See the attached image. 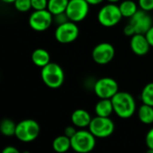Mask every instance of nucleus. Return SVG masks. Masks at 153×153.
<instances>
[{
    "instance_id": "28",
    "label": "nucleus",
    "mask_w": 153,
    "mask_h": 153,
    "mask_svg": "<svg viewBox=\"0 0 153 153\" xmlns=\"http://www.w3.org/2000/svg\"><path fill=\"white\" fill-rule=\"evenodd\" d=\"M76 132V128L74 126H68L64 130V134L66 136H68V138H71Z\"/></svg>"
},
{
    "instance_id": "3",
    "label": "nucleus",
    "mask_w": 153,
    "mask_h": 153,
    "mask_svg": "<svg viewBox=\"0 0 153 153\" xmlns=\"http://www.w3.org/2000/svg\"><path fill=\"white\" fill-rule=\"evenodd\" d=\"M71 149L78 153H89L96 147V137L90 131L80 130L70 138Z\"/></svg>"
},
{
    "instance_id": "17",
    "label": "nucleus",
    "mask_w": 153,
    "mask_h": 153,
    "mask_svg": "<svg viewBox=\"0 0 153 153\" xmlns=\"http://www.w3.org/2000/svg\"><path fill=\"white\" fill-rule=\"evenodd\" d=\"M52 148L57 153H65L71 148V140L68 136L60 135L56 137L52 141Z\"/></svg>"
},
{
    "instance_id": "26",
    "label": "nucleus",
    "mask_w": 153,
    "mask_h": 153,
    "mask_svg": "<svg viewBox=\"0 0 153 153\" xmlns=\"http://www.w3.org/2000/svg\"><path fill=\"white\" fill-rule=\"evenodd\" d=\"M145 142L148 149H153V128H151L146 134Z\"/></svg>"
},
{
    "instance_id": "35",
    "label": "nucleus",
    "mask_w": 153,
    "mask_h": 153,
    "mask_svg": "<svg viewBox=\"0 0 153 153\" xmlns=\"http://www.w3.org/2000/svg\"><path fill=\"white\" fill-rule=\"evenodd\" d=\"M24 153H30V152H28V151H27V152H24Z\"/></svg>"
},
{
    "instance_id": "27",
    "label": "nucleus",
    "mask_w": 153,
    "mask_h": 153,
    "mask_svg": "<svg viewBox=\"0 0 153 153\" xmlns=\"http://www.w3.org/2000/svg\"><path fill=\"white\" fill-rule=\"evenodd\" d=\"M123 33H124L126 36L131 37V36H133L136 33H135V30H134L133 26L129 23L128 25H126L124 26V28H123Z\"/></svg>"
},
{
    "instance_id": "6",
    "label": "nucleus",
    "mask_w": 153,
    "mask_h": 153,
    "mask_svg": "<svg viewBox=\"0 0 153 153\" xmlns=\"http://www.w3.org/2000/svg\"><path fill=\"white\" fill-rule=\"evenodd\" d=\"M90 132L96 138H107L114 131V123L109 117L96 116L92 118L88 126Z\"/></svg>"
},
{
    "instance_id": "16",
    "label": "nucleus",
    "mask_w": 153,
    "mask_h": 153,
    "mask_svg": "<svg viewBox=\"0 0 153 153\" xmlns=\"http://www.w3.org/2000/svg\"><path fill=\"white\" fill-rule=\"evenodd\" d=\"M95 112L97 116L109 117L114 112L112 100L111 99H100L95 106Z\"/></svg>"
},
{
    "instance_id": "14",
    "label": "nucleus",
    "mask_w": 153,
    "mask_h": 153,
    "mask_svg": "<svg viewBox=\"0 0 153 153\" xmlns=\"http://www.w3.org/2000/svg\"><path fill=\"white\" fill-rule=\"evenodd\" d=\"M92 120L89 113L84 109H76L71 114V122L75 127L86 128L88 127Z\"/></svg>"
},
{
    "instance_id": "22",
    "label": "nucleus",
    "mask_w": 153,
    "mask_h": 153,
    "mask_svg": "<svg viewBox=\"0 0 153 153\" xmlns=\"http://www.w3.org/2000/svg\"><path fill=\"white\" fill-rule=\"evenodd\" d=\"M140 98L143 104L153 106V82L148 83L142 88Z\"/></svg>"
},
{
    "instance_id": "20",
    "label": "nucleus",
    "mask_w": 153,
    "mask_h": 153,
    "mask_svg": "<svg viewBox=\"0 0 153 153\" xmlns=\"http://www.w3.org/2000/svg\"><path fill=\"white\" fill-rule=\"evenodd\" d=\"M123 17L131 18L139 9L137 4L132 0H124L119 6Z\"/></svg>"
},
{
    "instance_id": "23",
    "label": "nucleus",
    "mask_w": 153,
    "mask_h": 153,
    "mask_svg": "<svg viewBox=\"0 0 153 153\" xmlns=\"http://www.w3.org/2000/svg\"><path fill=\"white\" fill-rule=\"evenodd\" d=\"M13 5L15 8L21 13H25L28 12L30 9H32L31 0H16Z\"/></svg>"
},
{
    "instance_id": "29",
    "label": "nucleus",
    "mask_w": 153,
    "mask_h": 153,
    "mask_svg": "<svg viewBox=\"0 0 153 153\" xmlns=\"http://www.w3.org/2000/svg\"><path fill=\"white\" fill-rule=\"evenodd\" d=\"M1 153H21L20 150L14 146H7L3 149Z\"/></svg>"
},
{
    "instance_id": "21",
    "label": "nucleus",
    "mask_w": 153,
    "mask_h": 153,
    "mask_svg": "<svg viewBox=\"0 0 153 153\" xmlns=\"http://www.w3.org/2000/svg\"><path fill=\"white\" fill-rule=\"evenodd\" d=\"M16 129V124L11 119L6 118L0 122V132L4 136L7 137L15 136Z\"/></svg>"
},
{
    "instance_id": "18",
    "label": "nucleus",
    "mask_w": 153,
    "mask_h": 153,
    "mask_svg": "<svg viewBox=\"0 0 153 153\" xmlns=\"http://www.w3.org/2000/svg\"><path fill=\"white\" fill-rule=\"evenodd\" d=\"M69 0H48L47 9L52 14V16H57L66 12Z\"/></svg>"
},
{
    "instance_id": "10",
    "label": "nucleus",
    "mask_w": 153,
    "mask_h": 153,
    "mask_svg": "<svg viewBox=\"0 0 153 153\" xmlns=\"http://www.w3.org/2000/svg\"><path fill=\"white\" fill-rule=\"evenodd\" d=\"M94 91L100 99H111L119 91L118 84L112 78H102L96 82Z\"/></svg>"
},
{
    "instance_id": "15",
    "label": "nucleus",
    "mask_w": 153,
    "mask_h": 153,
    "mask_svg": "<svg viewBox=\"0 0 153 153\" xmlns=\"http://www.w3.org/2000/svg\"><path fill=\"white\" fill-rule=\"evenodd\" d=\"M32 61L33 64L39 68H43L47 64L51 62V56L50 53L42 48L36 49L32 53Z\"/></svg>"
},
{
    "instance_id": "19",
    "label": "nucleus",
    "mask_w": 153,
    "mask_h": 153,
    "mask_svg": "<svg viewBox=\"0 0 153 153\" xmlns=\"http://www.w3.org/2000/svg\"><path fill=\"white\" fill-rule=\"evenodd\" d=\"M138 117L144 124H151L153 123V106L142 104L138 110Z\"/></svg>"
},
{
    "instance_id": "13",
    "label": "nucleus",
    "mask_w": 153,
    "mask_h": 153,
    "mask_svg": "<svg viewBox=\"0 0 153 153\" xmlns=\"http://www.w3.org/2000/svg\"><path fill=\"white\" fill-rule=\"evenodd\" d=\"M130 47L134 54L138 56H144L149 52L150 45L145 34L135 33L133 36L131 37Z\"/></svg>"
},
{
    "instance_id": "1",
    "label": "nucleus",
    "mask_w": 153,
    "mask_h": 153,
    "mask_svg": "<svg viewBox=\"0 0 153 153\" xmlns=\"http://www.w3.org/2000/svg\"><path fill=\"white\" fill-rule=\"evenodd\" d=\"M114 112L123 119L131 117L136 111V103L133 97L128 92L118 91L112 98Z\"/></svg>"
},
{
    "instance_id": "4",
    "label": "nucleus",
    "mask_w": 153,
    "mask_h": 153,
    "mask_svg": "<svg viewBox=\"0 0 153 153\" xmlns=\"http://www.w3.org/2000/svg\"><path fill=\"white\" fill-rule=\"evenodd\" d=\"M40 131L41 127L35 120L25 119L16 124L15 136L23 142H31L37 139Z\"/></svg>"
},
{
    "instance_id": "7",
    "label": "nucleus",
    "mask_w": 153,
    "mask_h": 153,
    "mask_svg": "<svg viewBox=\"0 0 153 153\" xmlns=\"http://www.w3.org/2000/svg\"><path fill=\"white\" fill-rule=\"evenodd\" d=\"M89 6L86 0H69L65 14L69 21L79 23L88 16Z\"/></svg>"
},
{
    "instance_id": "11",
    "label": "nucleus",
    "mask_w": 153,
    "mask_h": 153,
    "mask_svg": "<svg viewBox=\"0 0 153 153\" xmlns=\"http://www.w3.org/2000/svg\"><path fill=\"white\" fill-rule=\"evenodd\" d=\"M115 55L114 47L109 42L98 43L92 51L93 60L99 65L108 64Z\"/></svg>"
},
{
    "instance_id": "8",
    "label": "nucleus",
    "mask_w": 153,
    "mask_h": 153,
    "mask_svg": "<svg viewBox=\"0 0 153 153\" xmlns=\"http://www.w3.org/2000/svg\"><path fill=\"white\" fill-rule=\"evenodd\" d=\"M79 34V29L76 23L68 21L61 25H59L55 30L54 36L57 42L62 44H68L73 42Z\"/></svg>"
},
{
    "instance_id": "2",
    "label": "nucleus",
    "mask_w": 153,
    "mask_h": 153,
    "mask_svg": "<svg viewBox=\"0 0 153 153\" xmlns=\"http://www.w3.org/2000/svg\"><path fill=\"white\" fill-rule=\"evenodd\" d=\"M41 76L43 83L52 89L60 88L65 79V74L62 68L55 62H50L42 68Z\"/></svg>"
},
{
    "instance_id": "31",
    "label": "nucleus",
    "mask_w": 153,
    "mask_h": 153,
    "mask_svg": "<svg viewBox=\"0 0 153 153\" xmlns=\"http://www.w3.org/2000/svg\"><path fill=\"white\" fill-rule=\"evenodd\" d=\"M86 1L89 4V5H92V6H97V5H99L101 4L104 0H86Z\"/></svg>"
},
{
    "instance_id": "12",
    "label": "nucleus",
    "mask_w": 153,
    "mask_h": 153,
    "mask_svg": "<svg viewBox=\"0 0 153 153\" xmlns=\"http://www.w3.org/2000/svg\"><path fill=\"white\" fill-rule=\"evenodd\" d=\"M134 28L136 33L145 34L152 26V19L148 12L138 10L131 18L129 22Z\"/></svg>"
},
{
    "instance_id": "34",
    "label": "nucleus",
    "mask_w": 153,
    "mask_h": 153,
    "mask_svg": "<svg viewBox=\"0 0 153 153\" xmlns=\"http://www.w3.org/2000/svg\"><path fill=\"white\" fill-rule=\"evenodd\" d=\"M145 153H153V149H148Z\"/></svg>"
},
{
    "instance_id": "33",
    "label": "nucleus",
    "mask_w": 153,
    "mask_h": 153,
    "mask_svg": "<svg viewBox=\"0 0 153 153\" xmlns=\"http://www.w3.org/2000/svg\"><path fill=\"white\" fill-rule=\"evenodd\" d=\"M107 1L109 2V3H113V4H116L117 2H119L120 0H107Z\"/></svg>"
},
{
    "instance_id": "25",
    "label": "nucleus",
    "mask_w": 153,
    "mask_h": 153,
    "mask_svg": "<svg viewBox=\"0 0 153 153\" xmlns=\"http://www.w3.org/2000/svg\"><path fill=\"white\" fill-rule=\"evenodd\" d=\"M139 7L141 10L149 12L153 10V0H139Z\"/></svg>"
},
{
    "instance_id": "5",
    "label": "nucleus",
    "mask_w": 153,
    "mask_h": 153,
    "mask_svg": "<svg viewBox=\"0 0 153 153\" xmlns=\"http://www.w3.org/2000/svg\"><path fill=\"white\" fill-rule=\"evenodd\" d=\"M123 16L121 14L119 6L109 3L104 6L98 12L97 20L99 24L105 27H113L119 24Z\"/></svg>"
},
{
    "instance_id": "24",
    "label": "nucleus",
    "mask_w": 153,
    "mask_h": 153,
    "mask_svg": "<svg viewBox=\"0 0 153 153\" xmlns=\"http://www.w3.org/2000/svg\"><path fill=\"white\" fill-rule=\"evenodd\" d=\"M33 10H44L48 7V0H31Z\"/></svg>"
},
{
    "instance_id": "32",
    "label": "nucleus",
    "mask_w": 153,
    "mask_h": 153,
    "mask_svg": "<svg viewBox=\"0 0 153 153\" xmlns=\"http://www.w3.org/2000/svg\"><path fill=\"white\" fill-rule=\"evenodd\" d=\"M0 1H2L5 4H14L16 0H0Z\"/></svg>"
},
{
    "instance_id": "30",
    "label": "nucleus",
    "mask_w": 153,
    "mask_h": 153,
    "mask_svg": "<svg viewBox=\"0 0 153 153\" xmlns=\"http://www.w3.org/2000/svg\"><path fill=\"white\" fill-rule=\"evenodd\" d=\"M145 36L150 45V47H153V25L150 27V29L145 33Z\"/></svg>"
},
{
    "instance_id": "9",
    "label": "nucleus",
    "mask_w": 153,
    "mask_h": 153,
    "mask_svg": "<svg viewBox=\"0 0 153 153\" xmlns=\"http://www.w3.org/2000/svg\"><path fill=\"white\" fill-rule=\"evenodd\" d=\"M53 22V16L48 10H34L29 17V25L35 32H44Z\"/></svg>"
}]
</instances>
